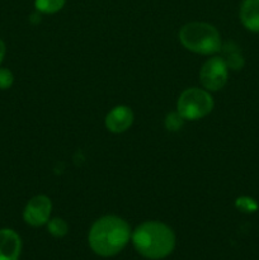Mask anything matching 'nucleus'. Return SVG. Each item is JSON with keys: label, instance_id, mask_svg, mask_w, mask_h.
Listing matches in <instances>:
<instances>
[{"label": "nucleus", "instance_id": "f257e3e1", "mask_svg": "<svg viewBox=\"0 0 259 260\" xmlns=\"http://www.w3.org/2000/svg\"><path fill=\"white\" fill-rule=\"evenodd\" d=\"M131 239L128 223L117 216H103L89 231V245L101 256H113L123 250Z\"/></svg>", "mask_w": 259, "mask_h": 260}, {"label": "nucleus", "instance_id": "f03ea898", "mask_svg": "<svg viewBox=\"0 0 259 260\" xmlns=\"http://www.w3.org/2000/svg\"><path fill=\"white\" fill-rule=\"evenodd\" d=\"M131 240L140 255L152 260L167 258L175 248L173 230L157 221H147L137 226L131 234Z\"/></svg>", "mask_w": 259, "mask_h": 260}, {"label": "nucleus", "instance_id": "7ed1b4c3", "mask_svg": "<svg viewBox=\"0 0 259 260\" xmlns=\"http://www.w3.org/2000/svg\"><path fill=\"white\" fill-rule=\"evenodd\" d=\"M179 41L188 51L201 55H211L221 50V37L213 25L192 22L179 30Z\"/></svg>", "mask_w": 259, "mask_h": 260}, {"label": "nucleus", "instance_id": "20e7f679", "mask_svg": "<svg viewBox=\"0 0 259 260\" xmlns=\"http://www.w3.org/2000/svg\"><path fill=\"white\" fill-rule=\"evenodd\" d=\"M213 98L208 90L198 88L185 89L177 102V112L188 121H197L211 113Z\"/></svg>", "mask_w": 259, "mask_h": 260}, {"label": "nucleus", "instance_id": "39448f33", "mask_svg": "<svg viewBox=\"0 0 259 260\" xmlns=\"http://www.w3.org/2000/svg\"><path fill=\"white\" fill-rule=\"evenodd\" d=\"M229 68L222 57L208 58L200 71V81L208 91L221 90L228 83Z\"/></svg>", "mask_w": 259, "mask_h": 260}, {"label": "nucleus", "instance_id": "423d86ee", "mask_svg": "<svg viewBox=\"0 0 259 260\" xmlns=\"http://www.w3.org/2000/svg\"><path fill=\"white\" fill-rule=\"evenodd\" d=\"M52 210V203L51 200L46 196H35L28 201L23 211V218L28 225L33 228L43 226L48 222Z\"/></svg>", "mask_w": 259, "mask_h": 260}, {"label": "nucleus", "instance_id": "0eeeda50", "mask_svg": "<svg viewBox=\"0 0 259 260\" xmlns=\"http://www.w3.org/2000/svg\"><path fill=\"white\" fill-rule=\"evenodd\" d=\"M134 113L126 106H117L107 114L106 127L113 134H122L132 126Z\"/></svg>", "mask_w": 259, "mask_h": 260}, {"label": "nucleus", "instance_id": "6e6552de", "mask_svg": "<svg viewBox=\"0 0 259 260\" xmlns=\"http://www.w3.org/2000/svg\"><path fill=\"white\" fill-rule=\"evenodd\" d=\"M22 251V240L12 229L0 230V260H18Z\"/></svg>", "mask_w": 259, "mask_h": 260}, {"label": "nucleus", "instance_id": "1a4fd4ad", "mask_svg": "<svg viewBox=\"0 0 259 260\" xmlns=\"http://www.w3.org/2000/svg\"><path fill=\"white\" fill-rule=\"evenodd\" d=\"M239 17L246 29L259 33V0H243Z\"/></svg>", "mask_w": 259, "mask_h": 260}, {"label": "nucleus", "instance_id": "9d476101", "mask_svg": "<svg viewBox=\"0 0 259 260\" xmlns=\"http://www.w3.org/2000/svg\"><path fill=\"white\" fill-rule=\"evenodd\" d=\"M223 52H225V56L222 58L229 69H233V70H240V69H243L244 57L235 43L229 42L223 47Z\"/></svg>", "mask_w": 259, "mask_h": 260}, {"label": "nucleus", "instance_id": "9b49d317", "mask_svg": "<svg viewBox=\"0 0 259 260\" xmlns=\"http://www.w3.org/2000/svg\"><path fill=\"white\" fill-rule=\"evenodd\" d=\"M65 3L66 0H35V7L43 14H55L62 9Z\"/></svg>", "mask_w": 259, "mask_h": 260}, {"label": "nucleus", "instance_id": "f8f14e48", "mask_svg": "<svg viewBox=\"0 0 259 260\" xmlns=\"http://www.w3.org/2000/svg\"><path fill=\"white\" fill-rule=\"evenodd\" d=\"M47 230L55 238H63L68 234L69 226L62 218H52V220H48Z\"/></svg>", "mask_w": 259, "mask_h": 260}, {"label": "nucleus", "instance_id": "ddd939ff", "mask_svg": "<svg viewBox=\"0 0 259 260\" xmlns=\"http://www.w3.org/2000/svg\"><path fill=\"white\" fill-rule=\"evenodd\" d=\"M235 206L240 212L244 213H254L255 211H258V203L254 198L251 197H239L238 200L235 201Z\"/></svg>", "mask_w": 259, "mask_h": 260}, {"label": "nucleus", "instance_id": "4468645a", "mask_svg": "<svg viewBox=\"0 0 259 260\" xmlns=\"http://www.w3.org/2000/svg\"><path fill=\"white\" fill-rule=\"evenodd\" d=\"M183 121H184V118L178 112L177 113H170L168 114L167 119H165V126L169 131H178L182 127Z\"/></svg>", "mask_w": 259, "mask_h": 260}, {"label": "nucleus", "instance_id": "2eb2a0df", "mask_svg": "<svg viewBox=\"0 0 259 260\" xmlns=\"http://www.w3.org/2000/svg\"><path fill=\"white\" fill-rule=\"evenodd\" d=\"M14 83V76L9 69L0 68V89L2 90H7Z\"/></svg>", "mask_w": 259, "mask_h": 260}, {"label": "nucleus", "instance_id": "dca6fc26", "mask_svg": "<svg viewBox=\"0 0 259 260\" xmlns=\"http://www.w3.org/2000/svg\"><path fill=\"white\" fill-rule=\"evenodd\" d=\"M5 52H7V47H5V43L0 40V65H2L3 60L5 57Z\"/></svg>", "mask_w": 259, "mask_h": 260}]
</instances>
